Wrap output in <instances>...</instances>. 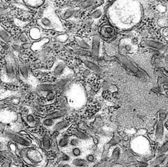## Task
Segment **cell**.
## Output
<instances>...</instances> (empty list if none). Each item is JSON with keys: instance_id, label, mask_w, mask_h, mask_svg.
Here are the masks:
<instances>
[{"instance_id": "1", "label": "cell", "mask_w": 168, "mask_h": 167, "mask_svg": "<svg viewBox=\"0 0 168 167\" xmlns=\"http://www.w3.org/2000/svg\"><path fill=\"white\" fill-rule=\"evenodd\" d=\"M37 24L44 29H52L58 31H63L64 30L59 17L51 9H48L43 13L42 17L38 20Z\"/></svg>"}, {"instance_id": "2", "label": "cell", "mask_w": 168, "mask_h": 167, "mask_svg": "<svg viewBox=\"0 0 168 167\" xmlns=\"http://www.w3.org/2000/svg\"><path fill=\"white\" fill-rule=\"evenodd\" d=\"M14 63L12 61L6 62L1 72V79L3 82L14 83L17 81V75L15 72Z\"/></svg>"}, {"instance_id": "3", "label": "cell", "mask_w": 168, "mask_h": 167, "mask_svg": "<svg viewBox=\"0 0 168 167\" xmlns=\"http://www.w3.org/2000/svg\"><path fill=\"white\" fill-rule=\"evenodd\" d=\"M25 158L27 159L26 162L29 165H33L34 163H36V164L40 163L43 160V158L41 155V153L38 150L34 149V148H28Z\"/></svg>"}, {"instance_id": "4", "label": "cell", "mask_w": 168, "mask_h": 167, "mask_svg": "<svg viewBox=\"0 0 168 167\" xmlns=\"http://www.w3.org/2000/svg\"><path fill=\"white\" fill-rule=\"evenodd\" d=\"M118 59H119L120 61H121L126 67L130 71H131L132 72H134V73H135L136 75H137L138 77H140V78L146 77V75L143 72H142V71H140V70L138 69V68H137L136 67V66H135V65H134V64H133V63L131 62L127 57H125L124 55H120V56H118Z\"/></svg>"}, {"instance_id": "5", "label": "cell", "mask_w": 168, "mask_h": 167, "mask_svg": "<svg viewBox=\"0 0 168 167\" xmlns=\"http://www.w3.org/2000/svg\"><path fill=\"white\" fill-rule=\"evenodd\" d=\"M102 41L98 36H94L91 39V55L94 58H99L101 54Z\"/></svg>"}, {"instance_id": "6", "label": "cell", "mask_w": 168, "mask_h": 167, "mask_svg": "<svg viewBox=\"0 0 168 167\" xmlns=\"http://www.w3.org/2000/svg\"><path fill=\"white\" fill-rule=\"evenodd\" d=\"M6 135H7L9 138L12 140L13 142L23 146L24 148H28V147L31 146V142L28 139L24 137V136H21L19 134L11 133V132H8V133H6Z\"/></svg>"}, {"instance_id": "7", "label": "cell", "mask_w": 168, "mask_h": 167, "mask_svg": "<svg viewBox=\"0 0 168 167\" xmlns=\"http://www.w3.org/2000/svg\"><path fill=\"white\" fill-rule=\"evenodd\" d=\"M133 45L128 38H124L120 41L118 45V50L121 55L129 53L132 51Z\"/></svg>"}, {"instance_id": "8", "label": "cell", "mask_w": 168, "mask_h": 167, "mask_svg": "<svg viewBox=\"0 0 168 167\" xmlns=\"http://www.w3.org/2000/svg\"><path fill=\"white\" fill-rule=\"evenodd\" d=\"M66 69H67V67H66L65 63L63 60H58V62L55 63V65H53V68L51 69V72L53 74V75L60 77L62 76L63 75L65 74Z\"/></svg>"}, {"instance_id": "9", "label": "cell", "mask_w": 168, "mask_h": 167, "mask_svg": "<svg viewBox=\"0 0 168 167\" xmlns=\"http://www.w3.org/2000/svg\"><path fill=\"white\" fill-rule=\"evenodd\" d=\"M84 65L85 66L90 69L91 72H94V73H101V68H100L98 65H97L96 63L90 60H84Z\"/></svg>"}, {"instance_id": "10", "label": "cell", "mask_w": 168, "mask_h": 167, "mask_svg": "<svg viewBox=\"0 0 168 167\" xmlns=\"http://www.w3.org/2000/svg\"><path fill=\"white\" fill-rule=\"evenodd\" d=\"M29 36L32 40H40L42 38V31L38 27H33L29 30Z\"/></svg>"}, {"instance_id": "11", "label": "cell", "mask_w": 168, "mask_h": 167, "mask_svg": "<svg viewBox=\"0 0 168 167\" xmlns=\"http://www.w3.org/2000/svg\"><path fill=\"white\" fill-rule=\"evenodd\" d=\"M75 9L72 7H67L63 9L61 12V15L64 20H70L74 17Z\"/></svg>"}, {"instance_id": "12", "label": "cell", "mask_w": 168, "mask_h": 167, "mask_svg": "<svg viewBox=\"0 0 168 167\" xmlns=\"http://www.w3.org/2000/svg\"><path fill=\"white\" fill-rule=\"evenodd\" d=\"M114 28L110 25H104L100 29L101 36L105 38H110L114 35Z\"/></svg>"}, {"instance_id": "13", "label": "cell", "mask_w": 168, "mask_h": 167, "mask_svg": "<svg viewBox=\"0 0 168 167\" xmlns=\"http://www.w3.org/2000/svg\"><path fill=\"white\" fill-rule=\"evenodd\" d=\"M49 42V39L46 38H44L43 39H40V40L37 41L36 43H34L31 46V49L33 50L34 52H36V51H40V50H43V48L44 47V45H46V43Z\"/></svg>"}, {"instance_id": "14", "label": "cell", "mask_w": 168, "mask_h": 167, "mask_svg": "<svg viewBox=\"0 0 168 167\" xmlns=\"http://www.w3.org/2000/svg\"><path fill=\"white\" fill-rule=\"evenodd\" d=\"M164 120L159 119L156 128V136L158 140L163 138V133H164Z\"/></svg>"}, {"instance_id": "15", "label": "cell", "mask_w": 168, "mask_h": 167, "mask_svg": "<svg viewBox=\"0 0 168 167\" xmlns=\"http://www.w3.org/2000/svg\"><path fill=\"white\" fill-rule=\"evenodd\" d=\"M76 43L77 45L81 49L83 50H90L91 48V44L89 43V41L86 39V38H76Z\"/></svg>"}, {"instance_id": "16", "label": "cell", "mask_w": 168, "mask_h": 167, "mask_svg": "<svg viewBox=\"0 0 168 167\" xmlns=\"http://www.w3.org/2000/svg\"><path fill=\"white\" fill-rule=\"evenodd\" d=\"M145 45L149 46V47L153 48V49H156V50H165V45H163V43L157 42V41L150 40V39H149V40L145 41Z\"/></svg>"}, {"instance_id": "17", "label": "cell", "mask_w": 168, "mask_h": 167, "mask_svg": "<svg viewBox=\"0 0 168 167\" xmlns=\"http://www.w3.org/2000/svg\"><path fill=\"white\" fill-rule=\"evenodd\" d=\"M25 5L33 8L40 7L44 3V0H23Z\"/></svg>"}, {"instance_id": "18", "label": "cell", "mask_w": 168, "mask_h": 167, "mask_svg": "<svg viewBox=\"0 0 168 167\" xmlns=\"http://www.w3.org/2000/svg\"><path fill=\"white\" fill-rule=\"evenodd\" d=\"M18 68H19L20 74H21L22 78L24 80H28L29 78V70L28 68L27 67V65H25L24 64H21Z\"/></svg>"}, {"instance_id": "19", "label": "cell", "mask_w": 168, "mask_h": 167, "mask_svg": "<svg viewBox=\"0 0 168 167\" xmlns=\"http://www.w3.org/2000/svg\"><path fill=\"white\" fill-rule=\"evenodd\" d=\"M43 147L46 151H50L52 148V141L48 135H44L42 139Z\"/></svg>"}, {"instance_id": "20", "label": "cell", "mask_w": 168, "mask_h": 167, "mask_svg": "<svg viewBox=\"0 0 168 167\" xmlns=\"http://www.w3.org/2000/svg\"><path fill=\"white\" fill-rule=\"evenodd\" d=\"M94 5H95L94 0H83L79 4V7L81 10H87L94 6Z\"/></svg>"}, {"instance_id": "21", "label": "cell", "mask_w": 168, "mask_h": 167, "mask_svg": "<svg viewBox=\"0 0 168 167\" xmlns=\"http://www.w3.org/2000/svg\"><path fill=\"white\" fill-rule=\"evenodd\" d=\"M55 89L54 85L51 83H43L38 86V90L41 92H50L53 91Z\"/></svg>"}, {"instance_id": "22", "label": "cell", "mask_w": 168, "mask_h": 167, "mask_svg": "<svg viewBox=\"0 0 168 167\" xmlns=\"http://www.w3.org/2000/svg\"><path fill=\"white\" fill-rule=\"evenodd\" d=\"M65 111H63V110H60V111H56L54 112L51 113L50 115H48L46 116V118H48V119H61V118H62L63 116H65Z\"/></svg>"}, {"instance_id": "23", "label": "cell", "mask_w": 168, "mask_h": 167, "mask_svg": "<svg viewBox=\"0 0 168 167\" xmlns=\"http://www.w3.org/2000/svg\"><path fill=\"white\" fill-rule=\"evenodd\" d=\"M69 81H70L69 79H67V78H63V79H60L59 81H58L57 82H56L54 87H55L57 90H63V89L65 88V86H67V84L69 82Z\"/></svg>"}, {"instance_id": "24", "label": "cell", "mask_w": 168, "mask_h": 167, "mask_svg": "<svg viewBox=\"0 0 168 167\" xmlns=\"http://www.w3.org/2000/svg\"><path fill=\"white\" fill-rule=\"evenodd\" d=\"M70 125L69 122L68 121H61L54 125V130H58V131H61L63 129H65L68 127Z\"/></svg>"}, {"instance_id": "25", "label": "cell", "mask_w": 168, "mask_h": 167, "mask_svg": "<svg viewBox=\"0 0 168 167\" xmlns=\"http://www.w3.org/2000/svg\"><path fill=\"white\" fill-rule=\"evenodd\" d=\"M74 136L78 138L79 140H83V141H87L90 139V136L86 133H83V132L80 131V130H75V131L73 133Z\"/></svg>"}, {"instance_id": "26", "label": "cell", "mask_w": 168, "mask_h": 167, "mask_svg": "<svg viewBox=\"0 0 168 167\" xmlns=\"http://www.w3.org/2000/svg\"><path fill=\"white\" fill-rule=\"evenodd\" d=\"M104 14V10L102 8H98L91 13V17L93 20H99L102 17Z\"/></svg>"}, {"instance_id": "27", "label": "cell", "mask_w": 168, "mask_h": 167, "mask_svg": "<svg viewBox=\"0 0 168 167\" xmlns=\"http://www.w3.org/2000/svg\"><path fill=\"white\" fill-rule=\"evenodd\" d=\"M72 164L77 167H85L87 166V161L86 159H83V158H76L72 160Z\"/></svg>"}, {"instance_id": "28", "label": "cell", "mask_w": 168, "mask_h": 167, "mask_svg": "<svg viewBox=\"0 0 168 167\" xmlns=\"http://www.w3.org/2000/svg\"><path fill=\"white\" fill-rule=\"evenodd\" d=\"M0 38H1V40H3V42H6V43L10 41V36L3 27H0Z\"/></svg>"}, {"instance_id": "29", "label": "cell", "mask_w": 168, "mask_h": 167, "mask_svg": "<svg viewBox=\"0 0 168 167\" xmlns=\"http://www.w3.org/2000/svg\"><path fill=\"white\" fill-rule=\"evenodd\" d=\"M120 155H121V148L118 146H115V148H113L112 152V158L113 161L116 162L120 158Z\"/></svg>"}, {"instance_id": "30", "label": "cell", "mask_w": 168, "mask_h": 167, "mask_svg": "<svg viewBox=\"0 0 168 167\" xmlns=\"http://www.w3.org/2000/svg\"><path fill=\"white\" fill-rule=\"evenodd\" d=\"M68 144H69V141H68V136H64L58 141V145L60 146L61 148L67 147Z\"/></svg>"}, {"instance_id": "31", "label": "cell", "mask_w": 168, "mask_h": 167, "mask_svg": "<svg viewBox=\"0 0 168 167\" xmlns=\"http://www.w3.org/2000/svg\"><path fill=\"white\" fill-rule=\"evenodd\" d=\"M75 53L77 55H79V56H90V55H91V52L90 50H83V49H81V48L76 49L75 50Z\"/></svg>"}, {"instance_id": "32", "label": "cell", "mask_w": 168, "mask_h": 167, "mask_svg": "<svg viewBox=\"0 0 168 167\" xmlns=\"http://www.w3.org/2000/svg\"><path fill=\"white\" fill-rule=\"evenodd\" d=\"M56 98L55 93L53 91H50V92H47L46 95V101L49 103H52L53 101H54Z\"/></svg>"}, {"instance_id": "33", "label": "cell", "mask_w": 168, "mask_h": 167, "mask_svg": "<svg viewBox=\"0 0 168 167\" xmlns=\"http://www.w3.org/2000/svg\"><path fill=\"white\" fill-rule=\"evenodd\" d=\"M43 126H45L46 127H52L54 126L55 122H54V120L53 119L46 118V119H44L43 120Z\"/></svg>"}, {"instance_id": "34", "label": "cell", "mask_w": 168, "mask_h": 167, "mask_svg": "<svg viewBox=\"0 0 168 167\" xmlns=\"http://www.w3.org/2000/svg\"><path fill=\"white\" fill-rule=\"evenodd\" d=\"M68 39V36L65 33L60 34V35H58V36L56 37V40L60 42V43H65V42H67Z\"/></svg>"}, {"instance_id": "35", "label": "cell", "mask_w": 168, "mask_h": 167, "mask_svg": "<svg viewBox=\"0 0 168 167\" xmlns=\"http://www.w3.org/2000/svg\"><path fill=\"white\" fill-rule=\"evenodd\" d=\"M166 159H167L166 155H164V154H160L158 157L156 158V160H155V163H156V164H162V163L165 162Z\"/></svg>"}, {"instance_id": "36", "label": "cell", "mask_w": 168, "mask_h": 167, "mask_svg": "<svg viewBox=\"0 0 168 167\" xmlns=\"http://www.w3.org/2000/svg\"><path fill=\"white\" fill-rule=\"evenodd\" d=\"M25 120H26V122L28 124L31 125L34 124L36 122V119H35V117L32 114H28L25 117Z\"/></svg>"}, {"instance_id": "37", "label": "cell", "mask_w": 168, "mask_h": 167, "mask_svg": "<svg viewBox=\"0 0 168 167\" xmlns=\"http://www.w3.org/2000/svg\"><path fill=\"white\" fill-rule=\"evenodd\" d=\"M167 151H168V140H167L159 149V153L160 154H163Z\"/></svg>"}, {"instance_id": "38", "label": "cell", "mask_w": 168, "mask_h": 167, "mask_svg": "<svg viewBox=\"0 0 168 167\" xmlns=\"http://www.w3.org/2000/svg\"><path fill=\"white\" fill-rule=\"evenodd\" d=\"M19 41L21 43L26 44V43H29V38L28 36H27L26 33H22L19 37Z\"/></svg>"}, {"instance_id": "39", "label": "cell", "mask_w": 168, "mask_h": 167, "mask_svg": "<svg viewBox=\"0 0 168 167\" xmlns=\"http://www.w3.org/2000/svg\"><path fill=\"white\" fill-rule=\"evenodd\" d=\"M72 154L74 157H79L82 154L81 149L79 148H77V147H75L72 150Z\"/></svg>"}, {"instance_id": "40", "label": "cell", "mask_w": 168, "mask_h": 167, "mask_svg": "<svg viewBox=\"0 0 168 167\" xmlns=\"http://www.w3.org/2000/svg\"><path fill=\"white\" fill-rule=\"evenodd\" d=\"M120 142V137L119 136H114L112 140L109 142V145L110 146H115L116 144Z\"/></svg>"}, {"instance_id": "41", "label": "cell", "mask_w": 168, "mask_h": 167, "mask_svg": "<svg viewBox=\"0 0 168 167\" xmlns=\"http://www.w3.org/2000/svg\"><path fill=\"white\" fill-rule=\"evenodd\" d=\"M69 144L71 146H74V147H76V146H78L79 144V139L76 138V137L72 138L69 141Z\"/></svg>"}, {"instance_id": "42", "label": "cell", "mask_w": 168, "mask_h": 167, "mask_svg": "<svg viewBox=\"0 0 168 167\" xmlns=\"http://www.w3.org/2000/svg\"><path fill=\"white\" fill-rule=\"evenodd\" d=\"M86 160L87 161V162H94V160H95V157H94V155H92V154H89V155H87V157H86Z\"/></svg>"}, {"instance_id": "43", "label": "cell", "mask_w": 168, "mask_h": 167, "mask_svg": "<svg viewBox=\"0 0 168 167\" xmlns=\"http://www.w3.org/2000/svg\"><path fill=\"white\" fill-rule=\"evenodd\" d=\"M69 155H68L67 154L63 153V154H61V160L63 161V162H68V161H69Z\"/></svg>"}, {"instance_id": "44", "label": "cell", "mask_w": 168, "mask_h": 167, "mask_svg": "<svg viewBox=\"0 0 168 167\" xmlns=\"http://www.w3.org/2000/svg\"><path fill=\"white\" fill-rule=\"evenodd\" d=\"M83 75L84 77H89L92 75V72L90 69L87 68V69L83 70Z\"/></svg>"}, {"instance_id": "45", "label": "cell", "mask_w": 168, "mask_h": 167, "mask_svg": "<svg viewBox=\"0 0 168 167\" xmlns=\"http://www.w3.org/2000/svg\"><path fill=\"white\" fill-rule=\"evenodd\" d=\"M9 148H10V150L14 151V152L17 151V145H16V144L14 143V142H11V143L9 144Z\"/></svg>"}, {"instance_id": "46", "label": "cell", "mask_w": 168, "mask_h": 167, "mask_svg": "<svg viewBox=\"0 0 168 167\" xmlns=\"http://www.w3.org/2000/svg\"><path fill=\"white\" fill-rule=\"evenodd\" d=\"M137 167H148L149 166V164L145 162H138L137 163Z\"/></svg>"}, {"instance_id": "47", "label": "cell", "mask_w": 168, "mask_h": 167, "mask_svg": "<svg viewBox=\"0 0 168 167\" xmlns=\"http://www.w3.org/2000/svg\"><path fill=\"white\" fill-rule=\"evenodd\" d=\"M13 50H14V52L20 53V51H21V45H18V44H15V45H13Z\"/></svg>"}, {"instance_id": "48", "label": "cell", "mask_w": 168, "mask_h": 167, "mask_svg": "<svg viewBox=\"0 0 168 167\" xmlns=\"http://www.w3.org/2000/svg\"><path fill=\"white\" fill-rule=\"evenodd\" d=\"M1 167H11V162H4L3 164L1 165Z\"/></svg>"}, {"instance_id": "49", "label": "cell", "mask_w": 168, "mask_h": 167, "mask_svg": "<svg viewBox=\"0 0 168 167\" xmlns=\"http://www.w3.org/2000/svg\"><path fill=\"white\" fill-rule=\"evenodd\" d=\"M60 135V131H58V130H53V136L58 137V136Z\"/></svg>"}, {"instance_id": "50", "label": "cell", "mask_w": 168, "mask_h": 167, "mask_svg": "<svg viewBox=\"0 0 168 167\" xmlns=\"http://www.w3.org/2000/svg\"><path fill=\"white\" fill-rule=\"evenodd\" d=\"M163 35L167 37V38H168V28H166L164 29V31H163Z\"/></svg>"}, {"instance_id": "51", "label": "cell", "mask_w": 168, "mask_h": 167, "mask_svg": "<svg viewBox=\"0 0 168 167\" xmlns=\"http://www.w3.org/2000/svg\"><path fill=\"white\" fill-rule=\"evenodd\" d=\"M13 104H17L18 103H19V99H17V98H16V99H14V100H12Z\"/></svg>"}, {"instance_id": "52", "label": "cell", "mask_w": 168, "mask_h": 167, "mask_svg": "<svg viewBox=\"0 0 168 167\" xmlns=\"http://www.w3.org/2000/svg\"><path fill=\"white\" fill-rule=\"evenodd\" d=\"M61 167H71V166H70L69 164H67V163H65V164H63L62 166H61Z\"/></svg>"}, {"instance_id": "53", "label": "cell", "mask_w": 168, "mask_h": 167, "mask_svg": "<svg viewBox=\"0 0 168 167\" xmlns=\"http://www.w3.org/2000/svg\"><path fill=\"white\" fill-rule=\"evenodd\" d=\"M93 167H101V166H100V164H96V165H94Z\"/></svg>"}, {"instance_id": "54", "label": "cell", "mask_w": 168, "mask_h": 167, "mask_svg": "<svg viewBox=\"0 0 168 167\" xmlns=\"http://www.w3.org/2000/svg\"><path fill=\"white\" fill-rule=\"evenodd\" d=\"M165 60H167V61H168V54L166 56V58H165Z\"/></svg>"}, {"instance_id": "55", "label": "cell", "mask_w": 168, "mask_h": 167, "mask_svg": "<svg viewBox=\"0 0 168 167\" xmlns=\"http://www.w3.org/2000/svg\"><path fill=\"white\" fill-rule=\"evenodd\" d=\"M85 167H87V166H85Z\"/></svg>"}]
</instances>
